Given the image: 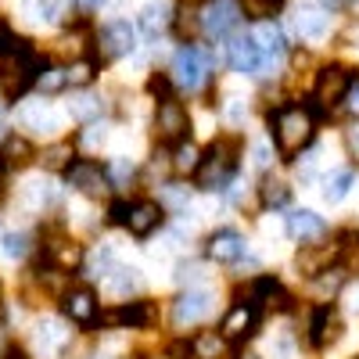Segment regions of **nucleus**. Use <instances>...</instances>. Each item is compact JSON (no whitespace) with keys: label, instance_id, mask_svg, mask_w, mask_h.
I'll return each mask as SVG.
<instances>
[{"label":"nucleus","instance_id":"obj_1","mask_svg":"<svg viewBox=\"0 0 359 359\" xmlns=\"http://www.w3.org/2000/svg\"><path fill=\"white\" fill-rule=\"evenodd\" d=\"M269 130H273V144L280 155H298L313 144V133H316V118L306 104H284L269 115Z\"/></svg>","mask_w":359,"mask_h":359},{"label":"nucleus","instance_id":"obj_2","mask_svg":"<svg viewBox=\"0 0 359 359\" xmlns=\"http://www.w3.org/2000/svg\"><path fill=\"white\" fill-rule=\"evenodd\" d=\"M233 176H237V158L226 140H216L208 151H201V162L194 169V184L201 191H226Z\"/></svg>","mask_w":359,"mask_h":359},{"label":"nucleus","instance_id":"obj_3","mask_svg":"<svg viewBox=\"0 0 359 359\" xmlns=\"http://www.w3.org/2000/svg\"><path fill=\"white\" fill-rule=\"evenodd\" d=\"M208 72H212V54H208V50H198L194 43H184V47L176 50V57H172V72H169V79H172L180 90L194 94V90L205 86Z\"/></svg>","mask_w":359,"mask_h":359},{"label":"nucleus","instance_id":"obj_4","mask_svg":"<svg viewBox=\"0 0 359 359\" xmlns=\"http://www.w3.org/2000/svg\"><path fill=\"white\" fill-rule=\"evenodd\" d=\"M348 83H352V69H345V65H323V69L316 72L313 97H309V104H306V108L313 111V118L323 115L327 108H338L341 97H345V90H348Z\"/></svg>","mask_w":359,"mask_h":359},{"label":"nucleus","instance_id":"obj_5","mask_svg":"<svg viewBox=\"0 0 359 359\" xmlns=\"http://www.w3.org/2000/svg\"><path fill=\"white\" fill-rule=\"evenodd\" d=\"M65 180H69V187L79 191L83 198H111V180L104 172L101 162H90V158H76L69 169H65Z\"/></svg>","mask_w":359,"mask_h":359},{"label":"nucleus","instance_id":"obj_6","mask_svg":"<svg viewBox=\"0 0 359 359\" xmlns=\"http://www.w3.org/2000/svg\"><path fill=\"white\" fill-rule=\"evenodd\" d=\"M212 291L208 287H187L184 294L172 302V327L176 331H191V327L205 323L208 313H212Z\"/></svg>","mask_w":359,"mask_h":359},{"label":"nucleus","instance_id":"obj_7","mask_svg":"<svg viewBox=\"0 0 359 359\" xmlns=\"http://www.w3.org/2000/svg\"><path fill=\"white\" fill-rule=\"evenodd\" d=\"M198 25L205 29V36L223 40L241 25V4L237 0H208L205 8H198Z\"/></svg>","mask_w":359,"mask_h":359},{"label":"nucleus","instance_id":"obj_8","mask_svg":"<svg viewBox=\"0 0 359 359\" xmlns=\"http://www.w3.org/2000/svg\"><path fill=\"white\" fill-rule=\"evenodd\" d=\"M155 137L162 144H180L191 137V115L176 97H162V104L155 111Z\"/></svg>","mask_w":359,"mask_h":359},{"label":"nucleus","instance_id":"obj_9","mask_svg":"<svg viewBox=\"0 0 359 359\" xmlns=\"http://www.w3.org/2000/svg\"><path fill=\"white\" fill-rule=\"evenodd\" d=\"M62 316L76 327H94L97 323V294L86 284H72L62 291Z\"/></svg>","mask_w":359,"mask_h":359},{"label":"nucleus","instance_id":"obj_10","mask_svg":"<svg viewBox=\"0 0 359 359\" xmlns=\"http://www.w3.org/2000/svg\"><path fill=\"white\" fill-rule=\"evenodd\" d=\"M226 62L241 76H266V57H262V50L252 36H233L226 43Z\"/></svg>","mask_w":359,"mask_h":359},{"label":"nucleus","instance_id":"obj_11","mask_svg":"<svg viewBox=\"0 0 359 359\" xmlns=\"http://www.w3.org/2000/svg\"><path fill=\"white\" fill-rule=\"evenodd\" d=\"M137 47V29L130 22H108L97 36V50H101V62H115V57H123Z\"/></svg>","mask_w":359,"mask_h":359},{"label":"nucleus","instance_id":"obj_12","mask_svg":"<svg viewBox=\"0 0 359 359\" xmlns=\"http://www.w3.org/2000/svg\"><path fill=\"white\" fill-rule=\"evenodd\" d=\"M255 323H259V309L252 302H233L230 313L219 323V334H223V341H233L237 345V341H245V338L255 334Z\"/></svg>","mask_w":359,"mask_h":359},{"label":"nucleus","instance_id":"obj_13","mask_svg":"<svg viewBox=\"0 0 359 359\" xmlns=\"http://www.w3.org/2000/svg\"><path fill=\"white\" fill-rule=\"evenodd\" d=\"M33 341H36V352H40L43 359H57V355L69 348L72 331H69L65 320H54V316H50V320H40V323H36Z\"/></svg>","mask_w":359,"mask_h":359},{"label":"nucleus","instance_id":"obj_14","mask_svg":"<svg viewBox=\"0 0 359 359\" xmlns=\"http://www.w3.org/2000/svg\"><path fill=\"white\" fill-rule=\"evenodd\" d=\"M162 223H165V208H162L158 201L147 198V201H133V205H130L126 226H130L133 237H151Z\"/></svg>","mask_w":359,"mask_h":359},{"label":"nucleus","instance_id":"obj_15","mask_svg":"<svg viewBox=\"0 0 359 359\" xmlns=\"http://www.w3.org/2000/svg\"><path fill=\"white\" fill-rule=\"evenodd\" d=\"M287 233L298 245H316L327 237V223H323V216L313 212V208H294L287 216Z\"/></svg>","mask_w":359,"mask_h":359},{"label":"nucleus","instance_id":"obj_16","mask_svg":"<svg viewBox=\"0 0 359 359\" xmlns=\"http://www.w3.org/2000/svg\"><path fill=\"white\" fill-rule=\"evenodd\" d=\"M338 334H341V316H338V309L334 306H316V313H313V323H309V345L313 348H327L331 341H338Z\"/></svg>","mask_w":359,"mask_h":359},{"label":"nucleus","instance_id":"obj_17","mask_svg":"<svg viewBox=\"0 0 359 359\" xmlns=\"http://www.w3.org/2000/svg\"><path fill=\"white\" fill-rule=\"evenodd\" d=\"M205 255L212 259V262H241L245 259V237L237 233V230H216L212 237H208V245H205Z\"/></svg>","mask_w":359,"mask_h":359},{"label":"nucleus","instance_id":"obj_18","mask_svg":"<svg viewBox=\"0 0 359 359\" xmlns=\"http://www.w3.org/2000/svg\"><path fill=\"white\" fill-rule=\"evenodd\" d=\"M252 40L259 43V50H262V57H266V72L273 69L280 57H284V33H280V25L277 22H269V18H262L259 25H255V33H252Z\"/></svg>","mask_w":359,"mask_h":359},{"label":"nucleus","instance_id":"obj_19","mask_svg":"<svg viewBox=\"0 0 359 359\" xmlns=\"http://www.w3.org/2000/svg\"><path fill=\"white\" fill-rule=\"evenodd\" d=\"M104 323H118V327H130V331H144V327H151V320H155V306L151 302H123L115 313H108V316H101Z\"/></svg>","mask_w":359,"mask_h":359},{"label":"nucleus","instance_id":"obj_20","mask_svg":"<svg viewBox=\"0 0 359 359\" xmlns=\"http://www.w3.org/2000/svg\"><path fill=\"white\" fill-rule=\"evenodd\" d=\"M83 248L76 245V241H65V237H54V241L47 245V259H50V266L54 269H65V273H69V269H79L83 266Z\"/></svg>","mask_w":359,"mask_h":359},{"label":"nucleus","instance_id":"obj_21","mask_svg":"<svg viewBox=\"0 0 359 359\" xmlns=\"http://www.w3.org/2000/svg\"><path fill=\"white\" fill-rule=\"evenodd\" d=\"M341 252V245H331V248H316V245H302V255H298V269L306 277H316L320 269H327L334 262V255Z\"/></svg>","mask_w":359,"mask_h":359},{"label":"nucleus","instance_id":"obj_22","mask_svg":"<svg viewBox=\"0 0 359 359\" xmlns=\"http://www.w3.org/2000/svg\"><path fill=\"white\" fill-rule=\"evenodd\" d=\"M198 162H201V147H198L191 137H187V140H180V144L172 147V155H169V165H172L176 176H194Z\"/></svg>","mask_w":359,"mask_h":359},{"label":"nucleus","instance_id":"obj_23","mask_svg":"<svg viewBox=\"0 0 359 359\" xmlns=\"http://www.w3.org/2000/svg\"><path fill=\"white\" fill-rule=\"evenodd\" d=\"M327 15L323 11H316V8H302L294 15V29H298V36L302 40H323L327 36Z\"/></svg>","mask_w":359,"mask_h":359},{"label":"nucleus","instance_id":"obj_24","mask_svg":"<svg viewBox=\"0 0 359 359\" xmlns=\"http://www.w3.org/2000/svg\"><path fill=\"white\" fill-rule=\"evenodd\" d=\"M101 111H104V101H101L97 94H90L86 86H83V94H76V97L69 101V115L76 118V123H83V126H90Z\"/></svg>","mask_w":359,"mask_h":359},{"label":"nucleus","instance_id":"obj_25","mask_svg":"<svg viewBox=\"0 0 359 359\" xmlns=\"http://www.w3.org/2000/svg\"><path fill=\"white\" fill-rule=\"evenodd\" d=\"M187 348H191V359H219L223 348H226V341H223L219 331H198L187 341Z\"/></svg>","mask_w":359,"mask_h":359},{"label":"nucleus","instance_id":"obj_26","mask_svg":"<svg viewBox=\"0 0 359 359\" xmlns=\"http://www.w3.org/2000/svg\"><path fill=\"white\" fill-rule=\"evenodd\" d=\"M108 287L115 298H130L140 291V277H137V269L133 266H111L108 269Z\"/></svg>","mask_w":359,"mask_h":359},{"label":"nucleus","instance_id":"obj_27","mask_svg":"<svg viewBox=\"0 0 359 359\" xmlns=\"http://www.w3.org/2000/svg\"><path fill=\"white\" fill-rule=\"evenodd\" d=\"M36 151H33V144H29L25 137H4V144H0V165H25L29 158H33Z\"/></svg>","mask_w":359,"mask_h":359},{"label":"nucleus","instance_id":"obj_28","mask_svg":"<svg viewBox=\"0 0 359 359\" xmlns=\"http://www.w3.org/2000/svg\"><path fill=\"white\" fill-rule=\"evenodd\" d=\"M313 280H316V291H320L323 298H338L341 287L348 284V277H345V269H341V266H327V269H320Z\"/></svg>","mask_w":359,"mask_h":359},{"label":"nucleus","instance_id":"obj_29","mask_svg":"<svg viewBox=\"0 0 359 359\" xmlns=\"http://www.w3.org/2000/svg\"><path fill=\"white\" fill-rule=\"evenodd\" d=\"M259 198H262V205L266 208H284L287 201H291V187L287 184H280V180H262V187H259Z\"/></svg>","mask_w":359,"mask_h":359},{"label":"nucleus","instance_id":"obj_30","mask_svg":"<svg viewBox=\"0 0 359 359\" xmlns=\"http://www.w3.org/2000/svg\"><path fill=\"white\" fill-rule=\"evenodd\" d=\"M76 162V144L72 140H62V144H50L43 151V165L47 169H69Z\"/></svg>","mask_w":359,"mask_h":359},{"label":"nucleus","instance_id":"obj_31","mask_svg":"<svg viewBox=\"0 0 359 359\" xmlns=\"http://www.w3.org/2000/svg\"><path fill=\"white\" fill-rule=\"evenodd\" d=\"M169 8H158V4H151V8H144V15H140V29L147 33V40H158V33L169 25Z\"/></svg>","mask_w":359,"mask_h":359},{"label":"nucleus","instance_id":"obj_32","mask_svg":"<svg viewBox=\"0 0 359 359\" xmlns=\"http://www.w3.org/2000/svg\"><path fill=\"white\" fill-rule=\"evenodd\" d=\"M111 266H115L111 248H97V252L83 255V273H86V277H108V269H111Z\"/></svg>","mask_w":359,"mask_h":359},{"label":"nucleus","instance_id":"obj_33","mask_svg":"<svg viewBox=\"0 0 359 359\" xmlns=\"http://www.w3.org/2000/svg\"><path fill=\"white\" fill-rule=\"evenodd\" d=\"M33 86L40 90V94H47V97H50V94H62V90L69 86V79H65V69H57V65H54V69H47V65H43Z\"/></svg>","mask_w":359,"mask_h":359},{"label":"nucleus","instance_id":"obj_34","mask_svg":"<svg viewBox=\"0 0 359 359\" xmlns=\"http://www.w3.org/2000/svg\"><path fill=\"white\" fill-rule=\"evenodd\" d=\"M104 172H108V180H111V191H123L126 184H133V176H137V169H133L130 158H115V162H108Z\"/></svg>","mask_w":359,"mask_h":359},{"label":"nucleus","instance_id":"obj_35","mask_svg":"<svg viewBox=\"0 0 359 359\" xmlns=\"http://www.w3.org/2000/svg\"><path fill=\"white\" fill-rule=\"evenodd\" d=\"M352 184H355V172H352V169H341V172H334L331 180H327V187H323V198L334 205V201H341V198L348 194V187H352Z\"/></svg>","mask_w":359,"mask_h":359},{"label":"nucleus","instance_id":"obj_36","mask_svg":"<svg viewBox=\"0 0 359 359\" xmlns=\"http://www.w3.org/2000/svg\"><path fill=\"white\" fill-rule=\"evenodd\" d=\"M94 76H97V62H90V57H79V62H72L65 69L69 86H90V83H94Z\"/></svg>","mask_w":359,"mask_h":359},{"label":"nucleus","instance_id":"obj_37","mask_svg":"<svg viewBox=\"0 0 359 359\" xmlns=\"http://www.w3.org/2000/svg\"><path fill=\"white\" fill-rule=\"evenodd\" d=\"M172 25H176V33L184 36V40H191V33L198 29V8L184 0V4L176 8V15H172Z\"/></svg>","mask_w":359,"mask_h":359},{"label":"nucleus","instance_id":"obj_38","mask_svg":"<svg viewBox=\"0 0 359 359\" xmlns=\"http://www.w3.org/2000/svg\"><path fill=\"white\" fill-rule=\"evenodd\" d=\"M187 201H191V191L180 187V184H165L162 187V198H158V205L162 208H172V212H184Z\"/></svg>","mask_w":359,"mask_h":359},{"label":"nucleus","instance_id":"obj_39","mask_svg":"<svg viewBox=\"0 0 359 359\" xmlns=\"http://www.w3.org/2000/svg\"><path fill=\"white\" fill-rule=\"evenodd\" d=\"M277 8H280V0H245V4H241V11H248L255 22L277 15Z\"/></svg>","mask_w":359,"mask_h":359},{"label":"nucleus","instance_id":"obj_40","mask_svg":"<svg viewBox=\"0 0 359 359\" xmlns=\"http://www.w3.org/2000/svg\"><path fill=\"white\" fill-rule=\"evenodd\" d=\"M4 255L8 259H25L29 255V233H4Z\"/></svg>","mask_w":359,"mask_h":359},{"label":"nucleus","instance_id":"obj_41","mask_svg":"<svg viewBox=\"0 0 359 359\" xmlns=\"http://www.w3.org/2000/svg\"><path fill=\"white\" fill-rule=\"evenodd\" d=\"M126 216H130V201H126V198H115L111 208H108V219H111L115 226H126Z\"/></svg>","mask_w":359,"mask_h":359},{"label":"nucleus","instance_id":"obj_42","mask_svg":"<svg viewBox=\"0 0 359 359\" xmlns=\"http://www.w3.org/2000/svg\"><path fill=\"white\" fill-rule=\"evenodd\" d=\"M341 104H345V111H348V115H359V79H352V83H348Z\"/></svg>","mask_w":359,"mask_h":359},{"label":"nucleus","instance_id":"obj_43","mask_svg":"<svg viewBox=\"0 0 359 359\" xmlns=\"http://www.w3.org/2000/svg\"><path fill=\"white\" fill-rule=\"evenodd\" d=\"M147 90H151L155 97H172V79H169V76H151Z\"/></svg>","mask_w":359,"mask_h":359},{"label":"nucleus","instance_id":"obj_44","mask_svg":"<svg viewBox=\"0 0 359 359\" xmlns=\"http://www.w3.org/2000/svg\"><path fill=\"white\" fill-rule=\"evenodd\" d=\"M345 147H348V155H352V158L359 162V123L345 130Z\"/></svg>","mask_w":359,"mask_h":359},{"label":"nucleus","instance_id":"obj_45","mask_svg":"<svg viewBox=\"0 0 359 359\" xmlns=\"http://www.w3.org/2000/svg\"><path fill=\"white\" fill-rule=\"evenodd\" d=\"M255 162H259V169L269 165V147L266 144H255Z\"/></svg>","mask_w":359,"mask_h":359},{"label":"nucleus","instance_id":"obj_46","mask_svg":"<svg viewBox=\"0 0 359 359\" xmlns=\"http://www.w3.org/2000/svg\"><path fill=\"white\" fill-rule=\"evenodd\" d=\"M76 4H79L83 11H97L101 4H108V0H76Z\"/></svg>","mask_w":359,"mask_h":359},{"label":"nucleus","instance_id":"obj_47","mask_svg":"<svg viewBox=\"0 0 359 359\" xmlns=\"http://www.w3.org/2000/svg\"><path fill=\"white\" fill-rule=\"evenodd\" d=\"M348 309H352V313H359V284L352 287V302H348Z\"/></svg>","mask_w":359,"mask_h":359},{"label":"nucleus","instance_id":"obj_48","mask_svg":"<svg viewBox=\"0 0 359 359\" xmlns=\"http://www.w3.org/2000/svg\"><path fill=\"white\" fill-rule=\"evenodd\" d=\"M348 0H323V8H331V11H338V8H345Z\"/></svg>","mask_w":359,"mask_h":359},{"label":"nucleus","instance_id":"obj_49","mask_svg":"<svg viewBox=\"0 0 359 359\" xmlns=\"http://www.w3.org/2000/svg\"><path fill=\"white\" fill-rule=\"evenodd\" d=\"M8 348V331H4V320H0V352Z\"/></svg>","mask_w":359,"mask_h":359},{"label":"nucleus","instance_id":"obj_50","mask_svg":"<svg viewBox=\"0 0 359 359\" xmlns=\"http://www.w3.org/2000/svg\"><path fill=\"white\" fill-rule=\"evenodd\" d=\"M8 359H25V355H22V352H11V355H8Z\"/></svg>","mask_w":359,"mask_h":359},{"label":"nucleus","instance_id":"obj_51","mask_svg":"<svg viewBox=\"0 0 359 359\" xmlns=\"http://www.w3.org/2000/svg\"><path fill=\"white\" fill-rule=\"evenodd\" d=\"M118 359H140V355H118Z\"/></svg>","mask_w":359,"mask_h":359},{"label":"nucleus","instance_id":"obj_52","mask_svg":"<svg viewBox=\"0 0 359 359\" xmlns=\"http://www.w3.org/2000/svg\"><path fill=\"white\" fill-rule=\"evenodd\" d=\"M241 359H259V355H241Z\"/></svg>","mask_w":359,"mask_h":359},{"label":"nucleus","instance_id":"obj_53","mask_svg":"<svg viewBox=\"0 0 359 359\" xmlns=\"http://www.w3.org/2000/svg\"><path fill=\"white\" fill-rule=\"evenodd\" d=\"M158 359H172V355H158Z\"/></svg>","mask_w":359,"mask_h":359}]
</instances>
